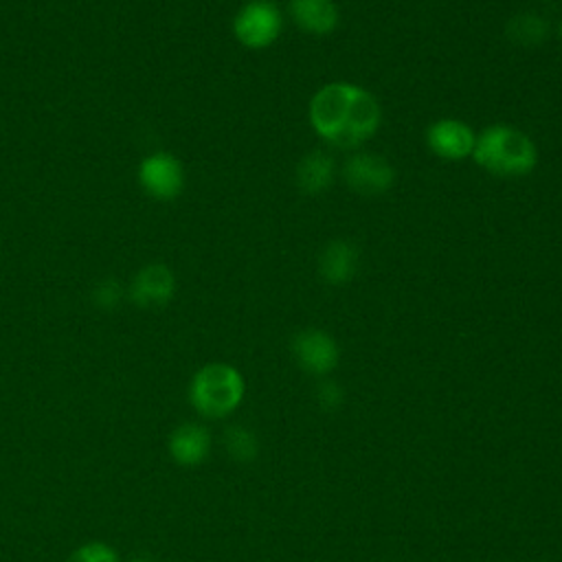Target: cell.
<instances>
[{"mask_svg":"<svg viewBox=\"0 0 562 562\" xmlns=\"http://www.w3.org/2000/svg\"><path fill=\"white\" fill-rule=\"evenodd\" d=\"M474 143V130L459 119H439L426 130L428 149L443 160H463L472 156Z\"/></svg>","mask_w":562,"mask_h":562,"instance_id":"obj_8","label":"cell"},{"mask_svg":"<svg viewBox=\"0 0 562 562\" xmlns=\"http://www.w3.org/2000/svg\"><path fill=\"white\" fill-rule=\"evenodd\" d=\"M342 180L358 195H380L393 187L395 169L384 156L356 151L342 165Z\"/></svg>","mask_w":562,"mask_h":562,"instance_id":"obj_5","label":"cell"},{"mask_svg":"<svg viewBox=\"0 0 562 562\" xmlns=\"http://www.w3.org/2000/svg\"><path fill=\"white\" fill-rule=\"evenodd\" d=\"M167 450L171 459L180 465H200L211 452V432L206 426L195 422H184L171 430Z\"/></svg>","mask_w":562,"mask_h":562,"instance_id":"obj_10","label":"cell"},{"mask_svg":"<svg viewBox=\"0 0 562 562\" xmlns=\"http://www.w3.org/2000/svg\"><path fill=\"white\" fill-rule=\"evenodd\" d=\"M130 292L140 307H162L176 294V277L165 263H149L136 272Z\"/></svg>","mask_w":562,"mask_h":562,"instance_id":"obj_9","label":"cell"},{"mask_svg":"<svg viewBox=\"0 0 562 562\" xmlns=\"http://www.w3.org/2000/svg\"><path fill=\"white\" fill-rule=\"evenodd\" d=\"M140 187L156 200H173L184 187V171L176 156L156 151L143 158L138 167Z\"/></svg>","mask_w":562,"mask_h":562,"instance_id":"obj_7","label":"cell"},{"mask_svg":"<svg viewBox=\"0 0 562 562\" xmlns=\"http://www.w3.org/2000/svg\"><path fill=\"white\" fill-rule=\"evenodd\" d=\"M472 158L481 169L494 176L518 178L533 171L538 162V149L522 130L494 123L476 134Z\"/></svg>","mask_w":562,"mask_h":562,"instance_id":"obj_2","label":"cell"},{"mask_svg":"<svg viewBox=\"0 0 562 562\" xmlns=\"http://www.w3.org/2000/svg\"><path fill=\"white\" fill-rule=\"evenodd\" d=\"M127 562H160V560L149 553H138V555H132Z\"/></svg>","mask_w":562,"mask_h":562,"instance_id":"obj_19","label":"cell"},{"mask_svg":"<svg viewBox=\"0 0 562 562\" xmlns=\"http://www.w3.org/2000/svg\"><path fill=\"white\" fill-rule=\"evenodd\" d=\"M558 33H560V42H562V22H560V29H558Z\"/></svg>","mask_w":562,"mask_h":562,"instance_id":"obj_20","label":"cell"},{"mask_svg":"<svg viewBox=\"0 0 562 562\" xmlns=\"http://www.w3.org/2000/svg\"><path fill=\"white\" fill-rule=\"evenodd\" d=\"M505 35L516 46H540L549 37V22L538 13L522 11L505 24Z\"/></svg>","mask_w":562,"mask_h":562,"instance_id":"obj_14","label":"cell"},{"mask_svg":"<svg viewBox=\"0 0 562 562\" xmlns=\"http://www.w3.org/2000/svg\"><path fill=\"white\" fill-rule=\"evenodd\" d=\"M119 296H121V292H119V285H116L114 281H105V283H101V285L94 290V299H97V303H99L101 307H112V305H116Z\"/></svg>","mask_w":562,"mask_h":562,"instance_id":"obj_18","label":"cell"},{"mask_svg":"<svg viewBox=\"0 0 562 562\" xmlns=\"http://www.w3.org/2000/svg\"><path fill=\"white\" fill-rule=\"evenodd\" d=\"M336 176V162L334 158L323 149L307 151L299 162L294 171V180L301 193L305 195H318L327 191Z\"/></svg>","mask_w":562,"mask_h":562,"instance_id":"obj_13","label":"cell"},{"mask_svg":"<svg viewBox=\"0 0 562 562\" xmlns=\"http://www.w3.org/2000/svg\"><path fill=\"white\" fill-rule=\"evenodd\" d=\"M244 395V375L228 362H209L200 367L189 384L191 406L209 419L228 417L239 408Z\"/></svg>","mask_w":562,"mask_h":562,"instance_id":"obj_3","label":"cell"},{"mask_svg":"<svg viewBox=\"0 0 562 562\" xmlns=\"http://www.w3.org/2000/svg\"><path fill=\"white\" fill-rule=\"evenodd\" d=\"M307 119L325 143L351 149L367 143L378 132L382 110L378 99L362 86L331 81L312 94Z\"/></svg>","mask_w":562,"mask_h":562,"instance_id":"obj_1","label":"cell"},{"mask_svg":"<svg viewBox=\"0 0 562 562\" xmlns=\"http://www.w3.org/2000/svg\"><path fill=\"white\" fill-rule=\"evenodd\" d=\"M224 448L231 454V459L248 463L257 457L259 452V441L255 437V432L246 426L233 424L224 430Z\"/></svg>","mask_w":562,"mask_h":562,"instance_id":"obj_15","label":"cell"},{"mask_svg":"<svg viewBox=\"0 0 562 562\" xmlns=\"http://www.w3.org/2000/svg\"><path fill=\"white\" fill-rule=\"evenodd\" d=\"M281 29H283L281 11L270 0L246 2L233 20V33L237 42L252 50L272 46L281 35Z\"/></svg>","mask_w":562,"mask_h":562,"instance_id":"obj_4","label":"cell"},{"mask_svg":"<svg viewBox=\"0 0 562 562\" xmlns=\"http://www.w3.org/2000/svg\"><path fill=\"white\" fill-rule=\"evenodd\" d=\"M360 252L347 239H331L318 255V274L329 285H345L358 274Z\"/></svg>","mask_w":562,"mask_h":562,"instance_id":"obj_11","label":"cell"},{"mask_svg":"<svg viewBox=\"0 0 562 562\" xmlns=\"http://www.w3.org/2000/svg\"><path fill=\"white\" fill-rule=\"evenodd\" d=\"M316 402H318L323 408H327V411L338 408L340 402H342V389H340L336 382H331V380H323V382L316 386Z\"/></svg>","mask_w":562,"mask_h":562,"instance_id":"obj_17","label":"cell"},{"mask_svg":"<svg viewBox=\"0 0 562 562\" xmlns=\"http://www.w3.org/2000/svg\"><path fill=\"white\" fill-rule=\"evenodd\" d=\"M68 562H121V558L105 542H86L70 553Z\"/></svg>","mask_w":562,"mask_h":562,"instance_id":"obj_16","label":"cell"},{"mask_svg":"<svg viewBox=\"0 0 562 562\" xmlns=\"http://www.w3.org/2000/svg\"><path fill=\"white\" fill-rule=\"evenodd\" d=\"M292 356L296 364L318 378H325L338 367L340 347L331 334L323 329H301L292 338Z\"/></svg>","mask_w":562,"mask_h":562,"instance_id":"obj_6","label":"cell"},{"mask_svg":"<svg viewBox=\"0 0 562 562\" xmlns=\"http://www.w3.org/2000/svg\"><path fill=\"white\" fill-rule=\"evenodd\" d=\"M288 11L294 24L310 35H329L340 20L334 0H290Z\"/></svg>","mask_w":562,"mask_h":562,"instance_id":"obj_12","label":"cell"}]
</instances>
